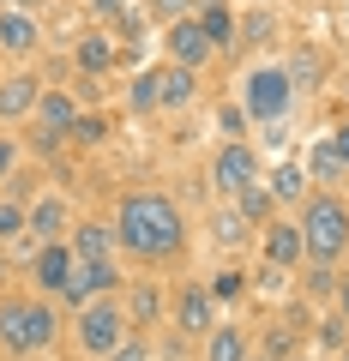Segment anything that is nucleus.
Masks as SVG:
<instances>
[{"label":"nucleus","instance_id":"4c0bfd02","mask_svg":"<svg viewBox=\"0 0 349 361\" xmlns=\"http://www.w3.org/2000/svg\"><path fill=\"white\" fill-rule=\"evenodd\" d=\"M91 13L103 18V25H121V18H127V0H91Z\"/></svg>","mask_w":349,"mask_h":361},{"label":"nucleus","instance_id":"49530a36","mask_svg":"<svg viewBox=\"0 0 349 361\" xmlns=\"http://www.w3.org/2000/svg\"><path fill=\"white\" fill-rule=\"evenodd\" d=\"M253 6H277V0H253Z\"/></svg>","mask_w":349,"mask_h":361},{"label":"nucleus","instance_id":"f03ea898","mask_svg":"<svg viewBox=\"0 0 349 361\" xmlns=\"http://www.w3.org/2000/svg\"><path fill=\"white\" fill-rule=\"evenodd\" d=\"M61 331H66V319H61V307L49 295H37V289L30 295H6L0 289V349L6 355L30 361V355L61 343Z\"/></svg>","mask_w":349,"mask_h":361},{"label":"nucleus","instance_id":"1a4fd4ad","mask_svg":"<svg viewBox=\"0 0 349 361\" xmlns=\"http://www.w3.org/2000/svg\"><path fill=\"white\" fill-rule=\"evenodd\" d=\"M169 325H175L181 337H205L211 325H217V301H211V289L187 277V283L169 295Z\"/></svg>","mask_w":349,"mask_h":361},{"label":"nucleus","instance_id":"2f4dec72","mask_svg":"<svg viewBox=\"0 0 349 361\" xmlns=\"http://www.w3.org/2000/svg\"><path fill=\"white\" fill-rule=\"evenodd\" d=\"M337 283H343L337 265H307V271H301V295H307V301H331Z\"/></svg>","mask_w":349,"mask_h":361},{"label":"nucleus","instance_id":"c9c22d12","mask_svg":"<svg viewBox=\"0 0 349 361\" xmlns=\"http://www.w3.org/2000/svg\"><path fill=\"white\" fill-rule=\"evenodd\" d=\"M247 127H253V121H247L241 103H223L217 109V133H223V139H247Z\"/></svg>","mask_w":349,"mask_h":361},{"label":"nucleus","instance_id":"cd10ccee","mask_svg":"<svg viewBox=\"0 0 349 361\" xmlns=\"http://www.w3.org/2000/svg\"><path fill=\"white\" fill-rule=\"evenodd\" d=\"M66 145H78V151L109 145V115H103V109H78V121H73V133H66Z\"/></svg>","mask_w":349,"mask_h":361},{"label":"nucleus","instance_id":"7ed1b4c3","mask_svg":"<svg viewBox=\"0 0 349 361\" xmlns=\"http://www.w3.org/2000/svg\"><path fill=\"white\" fill-rule=\"evenodd\" d=\"M301 241H307V265H343L349 259V193L343 187H313L295 211Z\"/></svg>","mask_w":349,"mask_h":361},{"label":"nucleus","instance_id":"09e8293b","mask_svg":"<svg viewBox=\"0 0 349 361\" xmlns=\"http://www.w3.org/2000/svg\"><path fill=\"white\" fill-rule=\"evenodd\" d=\"M295 361H307V355H295Z\"/></svg>","mask_w":349,"mask_h":361},{"label":"nucleus","instance_id":"473e14b6","mask_svg":"<svg viewBox=\"0 0 349 361\" xmlns=\"http://www.w3.org/2000/svg\"><path fill=\"white\" fill-rule=\"evenodd\" d=\"M313 337H319V349H325V355H337V349H343L349 343V319H343V313H319V325H313Z\"/></svg>","mask_w":349,"mask_h":361},{"label":"nucleus","instance_id":"bb28decb","mask_svg":"<svg viewBox=\"0 0 349 361\" xmlns=\"http://www.w3.org/2000/svg\"><path fill=\"white\" fill-rule=\"evenodd\" d=\"M127 109L133 115H157L163 109V78H157V66H145V73L127 78Z\"/></svg>","mask_w":349,"mask_h":361},{"label":"nucleus","instance_id":"7c9ffc66","mask_svg":"<svg viewBox=\"0 0 349 361\" xmlns=\"http://www.w3.org/2000/svg\"><path fill=\"white\" fill-rule=\"evenodd\" d=\"M229 205H235V211H241V217H247V223H253V229H265V223H271V217H277V199H271V187H265V180H259V187H247V193H241V199H229Z\"/></svg>","mask_w":349,"mask_h":361},{"label":"nucleus","instance_id":"f8f14e48","mask_svg":"<svg viewBox=\"0 0 349 361\" xmlns=\"http://www.w3.org/2000/svg\"><path fill=\"white\" fill-rule=\"evenodd\" d=\"M73 265H78V259H73V247H66V241H37V259H30V289L54 301V295L66 289V277H73Z\"/></svg>","mask_w":349,"mask_h":361},{"label":"nucleus","instance_id":"6ab92c4d","mask_svg":"<svg viewBox=\"0 0 349 361\" xmlns=\"http://www.w3.org/2000/svg\"><path fill=\"white\" fill-rule=\"evenodd\" d=\"M247 355H253V331L241 319H217L199 337V361H247Z\"/></svg>","mask_w":349,"mask_h":361},{"label":"nucleus","instance_id":"f3484780","mask_svg":"<svg viewBox=\"0 0 349 361\" xmlns=\"http://www.w3.org/2000/svg\"><path fill=\"white\" fill-rule=\"evenodd\" d=\"M78 109H85V103H78L66 85H42L30 127H37V133H54V139H66V133H73V121H78Z\"/></svg>","mask_w":349,"mask_h":361},{"label":"nucleus","instance_id":"e433bc0d","mask_svg":"<svg viewBox=\"0 0 349 361\" xmlns=\"http://www.w3.org/2000/svg\"><path fill=\"white\" fill-rule=\"evenodd\" d=\"M103 361H151V337H139V331H133L127 343H121V349H109Z\"/></svg>","mask_w":349,"mask_h":361},{"label":"nucleus","instance_id":"20e7f679","mask_svg":"<svg viewBox=\"0 0 349 361\" xmlns=\"http://www.w3.org/2000/svg\"><path fill=\"white\" fill-rule=\"evenodd\" d=\"M66 337H73V349L85 361H103L109 349H121L133 337V325H127V313H121V295H97V301H85V307L66 319Z\"/></svg>","mask_w":349,"mask_h":361},{"label":"nucleus","instance_id":"b1692460","mask_svg":"<svg viewBox=\"0 0 349 361\" xmlns=\"http://www.w3.org/2000/svg\"><path fill=\"white\" fill-rule=\"evenodd\" d=\"M157 78H163V109H193L199 103V73H193V66L163 61V66H157Z\"/></svg>","mask_w":349,"mask_h":361},{"label":"nucleus","instance_id":"a878e982","mask_svg":"<svg viewBox=\"0 0 349 361\" xmlns=\"http://www.w3.org/2000/svg\"><path fill=\"white\" fill-rule=\"evenodd\" d=\"M247 235H259V229H253V223H247L241 211L229 205V199H223V205H217V217H211V241H217L223 253H235V247H247Z\"/></svg>","mask_w":349,"mask_h":361},{"label":"nucleus","instance_id":"0eeeda50","mask_svg":"<svg viewBox=\"0 0 349 361\" xmlns=\"http://www.w3.org/2000/svg\"><path fill=\"white\" fill-rule=\"evenodd\" d=\"M121 289H127V277H121V259H78L73 277H66V289L54 295V307L78 313L85 301H97V295H121Z\"/></svg>","mask_w":349,"mask_h":361},{"label":"nucleus","instance_id":"c03bdc74","mask_svg":"<svg viewBox=\"0 0 349 361\" xmlns=\"http://www.w3.org/2000/svg\"><path fill=\"white\" fill-rule=\"evenodd\" d=\"M331 361H349V343H343V349H337V355H331Z\"/></svg>","mask_w":349,"mask_h":361},{"label":"nucleus","instance_id":"2eb2a0df","mask_svg":"<svg viewBox=\"0 0 349 361\" xmlns=\"http://www.w3.org/2000/svg\"><path fill=\"white\" fill-rule=\"evenodd\" d=\"M66 229H73V205L61 193H37L25 205V235L30 241H66Z\"/></svg>","mask_w":349,"mask_h":361},{"label":"nucleus","instance_id":"c756f323","mask_svg":"<svg viewBox=\"0 0 349 361\" xmlns=\"http://www.w3.org/2000/svg\"><path fill=\"white\" fill-rule=\"evenodd\" d=\"M271 25H277L271 6H247V13H235V37H241L235 49H253V42H265V37H271Z\"/></svg>","mask_w":349,"mask_h":361},{"label":"nucleus","instance_id":"79ce46f5","mask_svg":"<svg viewBox=\"0 0 349 361\" xmlns=\"http://www.w3.org/2000/svg\"><path fill=\"white\" fill-rule=\"evenodd\" d=\"M0 6H25V13H37V6H42V0H0Z\"/></svg>","mask_w":349,"mask_h":361},{"label":"nucleus","instance_id":"dca6fc26","mask_svg":"<svg viewBox=\"0 0 349 361\" xmlns=\"http://www.w3.org/2000/svg\"><path fill=\"white\" fill-rule=\"evenodd\" d=\"M37 49H42L37 13H25V6H0V54H6V61H30Z\"/></svg>","mask_w":349,"mask_h":361},{"label":"nucleus","instance_id":"ea45409f","mask_svg":"<svg viewBox=\"0 0 349 361\" xmlns=\"http://www.w3.org/2000/svg\"><path fill=\"white\" fill-rule=\"evenodd\" d=\"M331 145H337V157H343V169H349V121H343V127L331 133Z\"/></svg>","mask_w":349,"mask_h":361},{"label":"nucleus","instance_id":"a211bd4d","mask_svg":"<svg viewBox=\"0 0 349 361\" xmlns=\"http://www.w3.org/2000/svg\"><path fill=\"white\" fill-rule=\"evenodd\" d=\"M66 247H73V259H115V253H121L115 223H109V217H73Z\"/></svg>","mask_w":349,"mask_h":361},{"label":"nucleus","instance_id":"f257e3e1","mask_svg":"<svg viewBox=\"0 0 349 361\" xmlns=\"http://www.w3.org/2000/svg\"><path fill=\"white\" fill-rule=\"evenodd\" d=\"M109 223H115L121 253L133 265H145V271H163V265H175L187 253V211L163 187H127L115 199V217Z\"/></svg>","mask_w":349,"mask_h":361},{"label":"nucleus","instance_id":"37998d69","mask_svg":"<svg viewBox=\"0 0 349 361\" xmlns=\"http://www.w3.org/2000/svg\"><path fill=\"white\" fill-rule=\"evenodd\" d=\"M0 289H6V253H0Z\"/></svg>","mask_w":349,"mask_h":361},{"label":"nucleus","instance_id":"ddd939ff","mask_svg":"<svg viewBox=\"0 0 349 361\" xmlns=\"http://www.w3.org/2000/svg\"><path fill=\"white\" fill-rule=\"evenodd\" d=\"M307 337H313V325H307V301H295V307H289L283 319L271 325V331L259 337L253 349H259V355H271V361H295V355H301V343H307Z\"/></svg>","mask_w":349,"mask_h":361},{"label":"nucleus","instance_id":"aec40b11","mask_svg":"<svg viewBox=\"0 0 349 361\" xmlns=\"http://www.w3.org/2000/svg\"><path fill=\"white\" fill-rule=\"evenodd\" d=\"M73 66H78V78H103V73H115V66H121L115 37H109L103 25L85 30V37H78V49H73Z\"/></svg>","mask_w":349,"mask_h":361},{"label":"nucleus","instance_id":"39448f33","mask_svg":"<svg viewBox=\"0 0 349 361\" xmlns=\"http://www.w3.org/2000/svg\"><path fill=\"white\" fill-rule=\"evenodd\" d=\"M235 103L247 109V121H259V127H277V121H289V109H295V90H289L283 66L265 61V66H253V73L241 78V97H235Z\"/></svg>","mask_w":349,"mask_h":361},{"label":"nucleus","instance_id":"a19ab883","mask_svg":"<svg viewBox=\"0 0 349 361\" xmlns=\"http://www.w3.org/2000/svg\"><path fill=\"white\" fill-rule=\"evenodd\" d=\"M331 301H337V313H343V319H349V277H343V283H337V295H331Z\"/></svg>","mask_w":349,"mask_h":361},{"label":"nucleus","instance_id":"f704fd0d","mask_svg":"<svg viewBox=\"0 0 349 361\" xmlns=\"http://www.w3.org/2000/svg\"><path fill=\"white\" fill-rule=\"evenodd\" d=\"M193 13V0H145V25H175Z\"/></svg>","mask_w":349,"mask_h":361},{"label":"nucleus","instance_id":"393cba45","mask_svg":"<svg viewBox=\"0 0 349 361\" xmlns=\"http://www.w3.org/2000/svg\"><path fill=\"white\" fill-rule=\"evenodd\" d=\"M199 30H205V42H211V49H235V42H241V37H235V6H229V0H223V6H199Z\"/></svg>","mask_w":349,"mask_h":361},{"label":"nucleus","instance_id":"58836bf2","mask_svg":"<svg viewBox=\"0 0 349 361\" xmlns=\"http://www.w3.org/2000/svg\"><path fill=\"white\" fill-rule=\"evenodd\" d=\"M13 169H18V139L0 133V180H13Z\"/></svg>","mask_w":349,"mask_h":361},{"label":"nucleus","instance_id":"9d476101","mask_svg":"<svg viewBox=\"0 0 349 361\" xmlns=\"http://www.w3.org/2000/svg\"><path fill=\"white\" fill-rule=\"evenodd\" d=\"M121 313H127V325L133 331H151V325H169V295H163V283L157 277H133L127 289H121Z\"/></svg>","mask_w":349,"mask_h":361},{"label":"nucleus","instance_id":"9b49d317","mask_svg":"<svg viewBox=\"0 0 349 361\" xmlns=\"http://www.w3.org/2000/svg\"><path fill=\"white\" fill-rule=\"evenodd\" d=\"M163 54H169L175 66H193V73H205V66H211V54H217V49L205 42L199 18L187 13V18H175V25H163Z\"/></svg>","mask_w":349,"mask_h":361},{"label":"nucleus","instance_id":"5701e85b","mask_svg":"<svg viewBox=\"0 0 349 361\" xmlns=\"http://www.w3.org/2000/svg\"><path fill=\"white\" fill-rule=\"evenodd\" d=\"M307 180L313 187H343L349 180V169H343V157H337V145H331V133H325V139H313V151H307Z\"/></svg>","mask_w":349,"mask_h":361},{"label":"nucleus","instance_id":"4468645a","mask_svg":"<svg viewBox=\"0 0 349 361\" xmlns=\"http://www.w3.org/2000/svg\"><path fill=\"white\" fill-rule=\"evenodd\" d=\"M37 97H42V78L30 66L18 73H0V127H18V121L37 115Z\"/></svg>","mask_w":349,"mask_h":361},{"label":"nucleus","instance_id":"4be33fe9","mask_svg":"<svg viewBox=\"0 0 349 361\" xmlns=\"http://www.w3.org/2000/svg\"><path fill=\"white\" fill-rule=\"evenodd\" d=\"M265 187H271L277 211H289V217H295V211H301V199L313 193V180H307V169H301L295 157H283V163H277V169H265Z\"/></svg>","mask_w":349,"mask_h":361},{"label":"nucleus","instance_id":"423d86ee","mask_svg":"<svg viewBox=\"0 0 349 361\" xmlns=\"http://www.w3.org/2000/svg\"><path fill=\"white\" fill-rule=\"evenodd\" d=\"M211 193L217 199H241L247 187H259L265 180V163H259V151H253V139H223L217 151H211Z\"/></svg>","mask_w":349,"mask_h":361},{"label":"nucleus","instance_id":"412c9836","mask_svg":"<svg viewBox=\"0 0 349 361\" xmlns=\"http://www.w3.org/2000/svg\"><path fill=\"white\" fill-rule=\"evenodd\" d=\"M277 66H283V78H289V90H295V97H313V90L325 85V54L313 49V42H295Z\"/></svg>","mask_w":349,"mask_h":361},{"label":"nucleus","instance_id":"c85d7f7f","mask_svg":"<svg viewBox=\"0 0 349 361\" xmlns=\"http://www.w3.org/2000/svg\"><path fill=\"white\" fill-rule=\"evenodd\" d=\"M205 289H211L217 307H235V301L247 295V271H241V265H217V271L205 277Z\"/></svg>","mask_w":349,"mask_h":361},{"label":"nucleus","instance_id":"a18cd8bd","mask_svg":"<svg viewBox=\"0 0 349 361\" xmlns=\"http://www.w3.org/2000/svg\"><path fill=\"white\" fill-rule=\"evenodd\" d=\"M247 361H271V355H259V349H253V355H247Z\"/></svg>","mask_w":349,"mask_h":361},{"label":"nucleus","instance_id":"de8ad7c7","mask_svg":"<svg viewBox=\"0 0 349 361\" xmlns=\"http://www.w3.org/2000/svg\"><path fill=\"white\" fill-rule=\"evenodd\" d=\"M343 193H349V180H343Z\"/></svg>","mask_w":349,"mask_h":361},{"label":"nucleus","instance_id":"6e6552de","mask_svg":"<svg viewBox=\"0 0 349 361\" xmlns=\"http://www.w3.org/2000/svg\"><path fill=\"white\" fill-rule=\"evenodd\" d=\"M259 259H265V265H277L283 277H295V271L307 265V241H301V223L289 217V211H277V217L259 229Z\"/></svg>","mask_w":349,"mask_h":361},{"label":"nucleus","instance_id":"72a5a7b5","mask_svg":"<svg viewBox=\"0 0 349 361\" xmlns=\"http://www.w3.org/2000/svg\"><path fill=\"white\" fill-rule=\"evenodd\" d=\"M25 235V199L18 193H0V247Z\"/></svg>","mask_w":349,"mask_h":361}]
</instances>
